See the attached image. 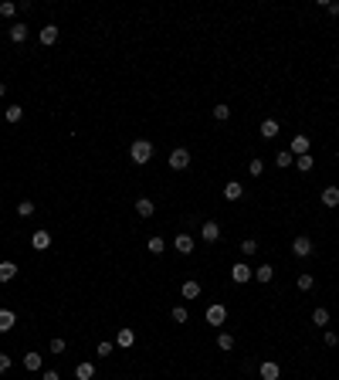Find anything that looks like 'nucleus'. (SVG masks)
Listing matches in <instances>:
<instances>
[{
    "label": "nucleus",
    "instance_id": "nucleus-1",
    "mask_svg": "<svg viewBox=\"0 0 339 380\" xmlns=\"http://www.w3.org/2000/svg\"><path fill=\"white\" fill-rule=\"evenodd\" d=\"M129 156H133V163H149L153 160V143L149 140H136L129 146Z\"/></svg>",
    "mask_w": 339,
    "mask_h": 380
},
{
    "label": "nucleus",
    "instance_id": "nucleus-2",
    "mask_svg": "<svg viewBox=\"0 0 339 380\" xmlns=\"http://www.w3.org/2000/svg\"><path fill=\"white\" fill-rule=\"evenodd\" d=\"M251 275H255V272H251V265H248V261H238V265L231 268V279H234L238 285H244V282H251Z\"/></svg>",
    "mask_w": 339,
    "mask_h": 380
},
{
    "label": "nucleus",
    "instance_id": "nucleus-3",
    "mask_svg": "<svg viewBox=\"0 0 339 380\" xmlns=\"http://www.w3.org/2000/svg\"><path fill=\"white\" fill-rule=\"evenodd\" d=\"M224 319H227V309L220 302L207 305V322H210V326H224Z\"/></svg>",
    "mask_w": 339,
    "mask_h": 380
},
{
    "label": "nucleus",
    "instance_id": "nucleus-4",
    "mask_svg": "<svg viewBox=\"0 0 339 380\" xmlns=\"http://www.w3.org/2000/svg\"><path fill=\"white\" fill-rule=\"evenodd\" d=\"M309 146H312V140H309V136H292L288 153H292V156H305V153H309Z\"/></svg>",
    "mask_w": 339,
    "mask_h": 380
},
{
    "label": "nucleus",
    "instance_id": "nucleus-5",
    "mask_svg": "<svg viewBox=\"0 0 339 380\" xmlns=\"http://www.w3.org/2000/svg\"><path fill=\"white\" fill-rule=\"evenodd\" d=\"M194 244H197V241H194V238H190L187 231H180V234L173 238V248H177L180 255H190V251H194Z\"/></svg>",
    "mask_w": 339,
    "mask_h": 380
},
{
    "label": "nucleus",
    "instance_id": "nucleus-6",
    "mask_svg": "<svg viewBox=\"0 0 339 380\" xmlns=\"http://www.w3.org/2000/svg\"><path fill=\"white\" fill-rule=\"evenodd\" d=\"M292 255H299V258H309V255H312V241H309L305 234H299V238L292 241Z\"/></svg>",
    "mask_w": 339,
    "mask_h": 380
},
{
    "label": "nucleus",
    "instance_id": "nucleus-7",
    "mask_svg": "<svg viewBox=\"0 0 339 380\" xmlns=\"http://www.w3.org/2000/svg\"><path fill=\"white\" fill-rule=\"evenodd\" d=\"M190 166V153L187 150H173L170 153V170H187Z\"/></svg>",
    "mask_w": 339,
    "mask_h": 380
},
{
    "label": "nucleus",
    "instance_id": "nucleus-8",
    "mask_svg": "<svg viewBox=\"0 0 339 380\" xmlns=\"http://www.w3.org/2000/svg\"><path fill=\"white\" fill-rule=\"evenodd\" d=\"M31 248H34V251H48V248H51V234H48V231H34Z\"/></svg>",
    "mask_w": 339,
    "mask_h": 380
},
{
    "label": "nucleus",
    "instance_id": "nucleus-9",
    "mask_svg": "<svg viewBox=\"0 0 339 380\" xmlns=\"http://www.w3.org/2000/svg\"><path fill=\"white\" fill-rule=\"evenodd\" d=\"M200 238L207 241V244H214V241L220 238V224H217V221H207V224L200 228Z\"/></svg>",
    "mask_w": 339,
    "mask_h": 380
},
{
    "label": "nucleus",
    "instance_id": "nucleus-10",
    "mask_svg": "<svg viewBox=\"0 0 339 380\" xmlns=\"http://www.w3.org/2000/svg\"><path fill=\"white\" fill-rule=\"evenodd\" d=\"M41 367H44V357H41V353H34V350H31V353H24V370H31V374H34V370H41Z\"/></svg>",
    "mask_w": 339,
    "mask_h": 380
},
{
    "label": "nucleus",
    "instance_id": "nucleus-11",
    "mask_svg": "<svg viewBox=\"0 0 339 380\" xmlns=\"http://www.w3.org/2000/svg\"><path fill=\"white\" fill-rule=\"evenodd\" d=\"M258 374H261V380H278V374H281V367H278L275 360H265Z\"/></svg>",
    "mask_w": 339,
    "mask_h": 380
},
{
    "label": "nucleus",
    "instance_id": "nucleus-12",
    "mask_svg": "<svg viewBox=\"0 0 339 380\" xmlns=\"http://www.w3.org/2000/svg\"><path fill=\"white\" fill-rule=\"evenodd\" d=\"M241 194H244V187H241L238 180H227V183H224V197H227V200H241Z\"/></svg>",
    "mask_w": 339,
    "mask_h": 380
},
{
    "label": "nucleus",
    "instance_id": "nucleus-13",
    "mask_svg": "<svg viewBox=\"0 0 339 380\" xmlns=\"http://www.w3.org/2000/svg\"><path fill=\"white\" fill-rule=\"evenodd\" d=\"M153 211H156V204H153L149 197H139V200H136V214H139V218H153Z\"/></svg>",
    "mask_w": 339,
    "mask_h": 380
},
{
    "label": "nucleus",
    "instance_id": "nucleus-14",
    "mask_svg": "<svg viewBox=\"0 0 339 380\" xmlns=\"http://www.w3.org/2000/svg\"><path fill=\"white\" fill-rule=\"evenodd\" d=\"M27 34H31V31H27V24H14V27H10V41H14V44H24V41H27Z\"/></svg>",
    "mask_w": 339,
    "mask_h": 380
},
{
    "label": "nucleus",
    "instance_id": "nucleus-15",
    "mask_svg": "<svg viewBox=\"0 0 339 380\" xmlns=\"http://www.w3.org/2000/svg\"><path fill=\"white\" fill-rule=\"evenodd\" d=\"M58 41V24H44L41 27V44H55Z\"/></svg>",
    "mask_w": 339,
    "mask_h": 380
},
{
    "label": "nucleus",
    "instance_id": "nucleus-16",
    "mask_svg": "<svg viewBox=\"0 0 339 380\" xmlns=\"http://www.w3.org/2000/svg\"><path fill=\"white\" fill-rule=\"evenodd\" d=\"M146 251H149V255H163V251H166V241H163L160 234H153V238L146 241Z\"/></svg>",
    "mask_w": 339,
    "mask_h": 380
},
{
    "label": "nucleus",
    "instance_id": "nucleus-17",
    "mask_svg": "<svg viewBox=\"0 0 339 380\" xmlns=\"http://www.w3.org/2000/svg\"><path fill=\"white\" fill-rule=\"evenodd\" d=\"M14 322H17V316H14L10 309H0V333H10Z\"/></svg>",
    "mask_w": 339,
    "mask_h": 380
},
{
    "label": "nucleus",
    "instance_id": "nucleus-18",
    "mask_svg": "<svg viewBox=\"0 0 339 380\" xmlns=\"http://www.w3.org/2000/svg\"><path fill=\"white\" fill-rule=\"evenodd\" d=\"M116 343H119V346H133V343H136V333L129 329V326H122V329L116 333Z\"/></svg>",
    "mask_w": 339,
    "mask_h": 380
},
{
    "label": "nucleus",
    "instance_id": "nucleus-19",
    "mask_svg": "<svg viewBox=\"0 0 339 380\" xmlns=\"http://www.w3.org/2000/svg\"><path fill=\"white\" fill-rule=\"evenodd\" d=\"M322 204L326 207H339V187H326L322 190Z\"/></svg>",
    "mask_w": 339,
    "mask_h": 380
},
{
    "label": "nucleus",
    "instance_id": "nucleus-20",
    "mask_svg": "<svg viewBox=\"0 0 339 380\" xmlns=\"http://www.w3.org/2000/svg\"><path fill=\"white\" fill-rule=\"evenodd\" d=\"M180 292H183V299H200V282H194V279H190V282H183V289H180Z\"/></svg>",
    "mask_w": 339,
    "mask_h": 380
},
{
    "label": "nucleus",
    "instance_id": "nucleus-21",
    "mask_svg": "<svg viewBox=\"0 0 339 380\" xmlns=\"http://www.w3.org/2000/svg\"><path fill=\"white\" fill-rule=\"evenodd\" d=\"M75 377L78 380H92L95 377V363H78V367H75Z\"/></svg>",
    "mask_w": 339,
    "mask_h": 380
},
{
    "label": "nucleus",
    "instance_id": "nucleus-22",
    "mask_svg": "<svg viewBox=\"0 0 339 380\" xmlns=\"http://www.w3.org/2000/svg\"><path fill=\"white\" fill-rule=\"evenodd\" d=\"M295 285H299V289H302V292H312V289H316V279H312V275H309V272H302V275H299V279H295Z\"/></svg>",
    "mask_w": 339,
    "mask_h": 380
},
{
    "label": "nucleus",
    "instance_id": "nucleus-23",
    "mask_svg": "<svg viewBox=\"0 0 339 380\" xmlns=\"http://www.w3.org/2000/svg\"><path fill=\"white\" fill-rule=\"evenodd\" d=\"M17 275V265L14 261H0V282H10Z\"/></svg>",
    "mask_w": 339,
    "mask_h": 380
},
{
    "label": "nucleus",
    "instance_id": "nucleus-24",
    "mask_svg": "<svg viewBox=\"0 0 339 380\" xmlns=\"http://www.w3.org/2000/svg\"><path fill=\"white\" fill-rule=\"evenodd\" d=\"M255 279H258V282H271V279H275V268H271V265H258V268H255Z\"/></svg>",
    "mask_w": 339,
    "mask_h": 380
},
{
    "label": "nucleus",
    "instance_id": "nucleus-25",
    "mask_svg": "<svg viewBox=\"0 0 339 380\" xmlns=\"http://www.w3.org/2000/svg\"><path fill=\"white\" fill-rule=\"evenodd\" d=\"M261 136H265V140H275V136H278V122H275V119H265V122H261Z\"/></svg>",
    "mask_w": 339,
    "mask_h": 380
},
{
    "label": "nucleus",
    "instance_id": "nucleus-26",
    "mask_svg": "<svg viewBox=\"0 0 339 380\" xmlns=\"http://www.w3.org/2000/svg\"><path fill=\"white\" fill-rule=\"evenodd\" d=\"M275 163H278V170H285V166H295V156L288 150H281L278 156H275Z\"/></svg>",
    "mask_w": 339,
    "mask_h": 380
},
{
    "label": "nucleus",
    "instance_id": "nucleus-27",
    "mask_svg": "<svg viewBox=\"0 0 339 380\" xmlns=\"http://www.w3.org/2000/svg\"><path fill=\"white\" fill-rule=\"evenodd\" d=\"M295 166H299V170H302V173H309V170H312V166H316V160H312V156H309V153H305V156H295Z\"/></svg>",
    "mask_w": 339,
    "mask_h": 380
},
{
    "label": "nucleus",
    "instance_id": "nucleus-28",
    "mask_svg": "<svg viewBox=\"0 0 339 380\" xmlns=\"http://www.w3.org/2000/svg\"><path fill=\"white\" fill-rule=\"evenodd\" d=\"M241 255H244V258H251V255H258V241H255V238H248V241H241Z\"/></svg>",
    "mask_w": 339,
    "mask_h": 380
},
{
    "label": "nucleus",
    "instance_id": "nucleus-29",
    "mask_svg": "<svg viewBox=\"0 0 339 380\" xmlns=\"http://www.w3.org/2000/svg\"><path fill=\"white\" fill-rule=\"evenodd\" d=\"M217 346H220L224 353H227V350H234V336H231V333H217Z\"/></svg>",
    "mask_w": 339,
    "mask_h": 380
},
{
    "label": "nucleus",
    "instance_id": "nucleus-30",
    "mask_svg": "<svg viewBox=\"0 0 339 380\" xmlns=\"http://www.w3.org/2000/svg\"><path fill=\"white\" fill-rule=\"evenodd\" d=\"M214 119H217V122H227V119H231V109H227L224 102H220V105H214Z\"/></svg>",
    "mask_w": 339,
    "mask_h": 380
},
{
    "label": "nucleus",
    "instance_id": "nucleus-31",
    "mask_svg": "<svg viewBox=\"0 0 339 380\" xmlns=\"http://www.w3.org/2000/svg\"><path fill=\"white\" fill-rule=\"evenodd\" d=\"M24 119V109L20 105H7V122H20Z\"/></svg>",
    "mask_w": 339,
    "mask_h": 380
},
{
    "label": "nucleus",
    "instance_id": "nucleus-32",
    "mask_svg": "<svg viewBox=\"0 0 339 380\" xmlns=\"http://www.w3.org/2000/svg\"><path fill=\"white\" fill-rule=\"evenodd\" d=\"M17 214H20V218H31V214H34V204H31V200H20V204H17Z\"/></svg>",
    "mask_w": 339,
    "mask_h": 380
},
{
    "label": "nucleus",
    "instance_id": "nucleus-33",
    "mask_svg": "<svg viewBox=\"0 0 339 380\" xmlns=\"http://www.w3.org/2000/svg\"><path fill=\"white\" fill-rule=\"evenodd\" d=\"M170 316H173V322H187V309H183V305H173Z\"/></svg>",
    "mask_w": 339,
    "mask_h": 380
},
{
    "label": "nucleus",
    "instance_id": "nucleus-34",
    "mask_svg": "<svg viewBox=\"0 0 339 380\" xmlns=\"http://www.w3.org/2000/svg\"><path fill=\"white\" fill-rule=\"evenodd\" d=\"M312 322H316V326H326V322H329V312H326V309H316V312H312Z\"/></svg>",
    "mask_w": 339,
    "mask_h": 380
},
{
    "label": "nucleus",
    "instance_id": "nucleus-35",
    "mask_svg": "<svg viewBox=\"0 0 339 380\" xmlns=\"http://www.w3.org/2000/svg\"><path fill=\"white\" fill-rule=\"evenodd\" d=\"M14 14H17V3H10V0L0 3V17H14Z\"/></svg>",
    "mask_w": 339,
    "mask_h": 380
},
{
    "label": "nucleus",
    "instance_id": "nucleus-36",
    "mask_svg": "<svg viewBox=\"0 0 339 380\" xmlns=\"http://www.w3.org/2000/svg\"><path fill=\"white\" fill-rule=\"evenodd\" d=\"M65 350H68V343H65V340H51V353H55V357H61Z\"/></svg>",
    "mask_w": 339,
    "mask_h": 380
},
{
    "label": "nucleus",
    "instance_id": "nucleus-37",
    "mask_svg": "<svg viewBox=\"0 0 339 380\" xmlns=\"http://www.w3.org/2000/svg\"><path fill=\"white\" fill-rule=\"evenodd\" d=\"M248 170H251V177H261V170H265V163H261V160H251V163H248Z\"/></svg>",
    "mask_w": 339,
    "mask_h": 380
},
{
    "label": "nucleus",
    "instance_id": "nucleus-38",
    "mask_svg": "<svg viewBox=\"0 0 339 380\" xmlns=\"http://www.w3.org/2000/svg\"><path fill=\"white\" fill-rule=\"evenodd\" d=\"M112 350H116V346H112L109 340H105V343H99V357H112Z\"/></svg>",
    "mask_w": 339,
    "mask_h": 380
},
{
    "label": "nucleus",
    "instance_id": "nucleus-39",
    "mask_svg": "<svg viewBox=\"0 0 339 380\" xmlns=\"http://www.w3.org/2000/svg\"><path fill=\"white\" fill-rule=\"evenodd\" d=\"M10 367H14V360H10V357H7V353H0V374H7V370H10Z\"/></svg>",
    "mask_w": 339,
    "mask_h": 380
},
{
    "label": "nucleus",
    "instance_id": "nucleus-40",
    "mask_svg": "<svg viewBox=\"0 0 339 380\" xmlns=\"http://www.w3.org/2000/svg\"><path fill=\"white\" fill-rule=\"evenodd\" d=\"M336 343H339V336L333 333V329H329V333H326V346H336Z\"/></svg>",
    "mask_w": 339,
    "mask_h": 380
},
{
    "label": "nucleus",
    "instance_id": "nucleus-41",
    "mask_svg": "<svg viewBox=\"0 0 339 380\" xmlns=\"http://www.w3.org/2000/svg\"><path fill=\"white\" fill-rule=\"evenodd\" d=\"M322 7H326V10H329L333 17H339V3H326V0H322Z\"/></svg>",
    "mask_w": 339,
    "mask_h": 380
},
{
    "label": "nucleus",
    "instance_id": "nucleus-42",
    "mask_svg": "<svg viewBox=\"0 0 339 380\" xmlns=\"http://www.w3.org/2000/svg\"><path fill=\"white\" fill-rule=\"evenodd\" d=\"M41 380H61V377H58V370H44V377Z\"/></svg>",
    "mask_w": 339,
    "mask_h": 380
},
{
    "label": "nucleus",
    "instance_id": "nucleus-43",
    "mask_svg": "<svg viewBox=\"0 0 339 380\" xmlns=\"http://www.w3.org/2000/svg\"><path fill=\"white\" fill-rule=\"evenodd\" d=\"M3 95H7V85H3V81H0V99H3Z\"/></svg>",
    "mask_w": 339,
    "mask_h": 380
},
{
    "label": "nucleus",
    "instance_id": "nucleus-44",
    "mask_svg": "<svg viewBox=\"0 0 339 380\" xmlns=\"http://www.w3.org/2000/svg\"><path fill=\"white\" fill-rule=\"evenodd\" d=\"M336 160H339V153H336Z\"/></svg>",
    "mask_w": 339,
    "mask_h": 380
}]
</instances>
